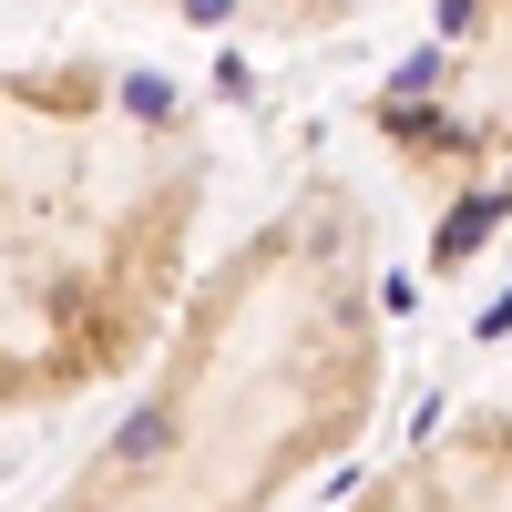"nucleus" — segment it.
Here are the masks:
<instances>
[{
    "label": "nucleus",
    "mask_w": 512,
    "mask_h": 512,
    "mask_svg": "<svg viewBox=\"0 0 512 512\" xmlns=\"http://www.w3.org/2000/svg\"><path fill=\"white\" fill-rule=\"evenodd\" d=\"M175 11L185 21H246V11L256 21H297V0H175Z\"/></svg>",
    "instance_id": "20e7f679"
},
{
    "label": "nucleus",
    "mask_w": 512,
    "mask_h": 512,
    "mask_svg": "<svg viewBox=\"0 0 512 512\" xmlns=\"http://www.w3.org/2000/svg\"><path fill=\"white\" fill-rule=\"evenodd\" d=\"M205 205V144L154 72H0V420L154 349Z\"/></svg>",
    "instance_id": "f257e3e1"
},
{
    "label": "nucleus",
    "mask_w": 512,
    "mask_h": 512,
    "mask_svg": "<svg viewBox=\"0 0 512 512\" xmlns=\"http://www.w3.org/2000/svg\"><path fill=\"white\" fill-rule=\"evenodd\" d=\"M379 502H512V410H482L420 461H400Z\"/></svg>",
    "instance_id": "7ed1b4c3"
},
{
    "label": "nucleus",
    "mask_w": 512,
    "mask_h": 512,
    "mask_svg": "<svg viewBox=\"0 0 512 512\" xmlns=\"http://www.w3.org/2000/svg\"><path fill=\"white\" fill-rule=\"evenodd\" d=\"M379 318L359 216L308 185L185 297L144 410L72 472V502H267L369 431Z\"/></svg>",
    "instance_id": "f03ea898"
}]
</instances>
